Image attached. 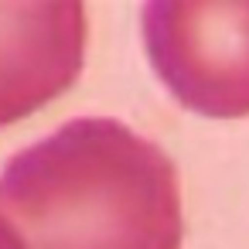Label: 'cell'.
I'll return each instance as SVG.
<instances>
[{
  "instance_id": "4",
  "label": "cell",
  "mask_w": 249,
  "mask_h": 249,
  "mask_svg": "<svg viewBox=\"0 0 249 249\" xmlns=\"http://www.w3.org/2000/svg\"><path fill=\"white\" fill-rule=\"evenodd\" d=\"M0 249H18V246H14V239L7 235V229H4V225H0Z\"/></svg>"
},
{
  "instance_id": "2",
  "label": "cell",
  "mask_w": 249,
  "mask_h": 249,
  "mask_svg": "<svg viewBox=\"0 0 249 249\" xmlns=\"http://www.w3.org/2000/svg\"><path fill=\"white\" fill-rule=\"evenodd\" d=\"M140 24L154 72L184 109L249 116V0H154Z\"/></svg>"
},
{
  "instance_id": "3",
  "label": "cell",
  "mask_w": 249,
  "mask_h": 249,
  "mask_svg": "<svg viewBox=\"0 0 249 249\" xmlns=\"http://www.w3.org/2000/svg\"><path fill=\"white\" fill-rule=\"evenodd\" d=\"M86 7L75 0L0 4V126L58 99L86 62Z\"/></svg>"
},
{
  "instance_id": "1",
  "label": "cell",
  "mask_w": 249,
  "mask_h": 249,
  "mask_svg": "<svg viewBox=\"0 0 249 249\" xmlns=\"http://www.w3.org/2000/svg\"><path fill=\"white\" fill-rule=\"evenodd\" d=\"M0 225L18 249H181L178 167L133 126L79 116L7 160Z\"/></svg>"
}]
</instances>
